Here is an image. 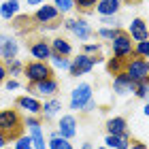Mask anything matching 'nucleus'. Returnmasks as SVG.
<instances>
[{"label": "nucleus", "mask_w": 149, "mask_h": 149, "mask_svg": "<svg viewBox=\"0 0 149 149\" xmlns=\"http://www.w3.org/2000/svg\"><path fill=\"white\" fill-rule=\"evenodd\" d=\"M24 128V119L17 109H2L0 111V132H4L9 139H17Z\"/></svg>", "instance_id": "obj_1"}, {"label": "nucleus", "mask_w": 149, "mask_h": 149, "mask_svg": "<svg viewBox=\"0 0 149 149\" xmlns=\"http://www.w3.org/2000/svg\"><path fill=\"white\" fill-rule=\"evenodd\" d=\"M24 77L28 79V83L30 85H34L38 83V81H43V79H49L53 77V68L47 62H38V60H32V62L28 64H24Z\"/></svg>", "instance_id": "obj_2"}, {"label": "nucleus", "mask_w": 149, "mask_h": 149, "mask_svg": "<svg viewBox=\"0 0 149 149\" xmlns=\"http://www.w3.org/2000/svg\"><path fill=\"white\" fill-rule=\"evenodd\" d=\"M124 72L134 83H139V81L149 77V60H145V58H128L126 64H124Z\"/></svg>", "instance_id": "obj_3"}, {"label": "nucleus", "mask_w": 149, "mask_h": 149, "mask_svg": "<svg viewBox=\"0 0 149 149\" xmlns=\"http://www.w3.org/2000/svg\"><path fill=\"white\" fill-rule=\"evenodd\" d=\"M132 49H134V40L130 38V34H128L126 30H119V34L111 40L113 56L119 58V60H128V58L132 56Z\"/></svg>", "instance_id": "obj_4"}, {"label": "nucleus", "mask_w": 149, "mask_h": 149, "mask_svg": "<svg viewBox=\"0 0 149 149\" xmlns=\"http://www.w3.org/2000/svg\"><path fill=\"white\" fill-rule=\"evenodd\" d=\"M24 126H28V134H30V139H32L34 149H47L43 126H40V119L36 117V115H28V117L24 119Z\"/></svg>", "instance_id": "obj_5"}, {"label": "nucleus", "mask_w": 149, "mask_h": 149, "mask_svg": "<svg viewBox=\"0 0 149 149\" xmlns=\"http://www.w3.org/2000/svg\"><path fill=\"white\" fill-rule=\"evenodd\" d=\"M92 98H94L92 85H90V83H79V85L70 92V109H72V111H81Z\"/></svg>", "instance_id": "obj_6"}, {"label": "nucleus", "mask_w": 149, "mask_h": 149, "mask_svg": "<svg viewBox=\"0 0 149 149\" xmlns=\"http://www.w3.org/2000/svg\"><path fill=\"white\" fill-rule=\"evenodd\" d=\"M64 28L66 30H70L74 36H77L79 40H90L92 34H94V30H92V26L87 24V19L83 17H77V19H66L64 22Z\"/></svg>", "instance_id": "obj_7"}, {"label": "nucleus", "mask_w": 149, "mask_h": 149, "mask_svg": "<svg viewBox=\"0 0 149 149\" xmlns=\"http://www.w3.org/2000/svg\"><path fill=\"white\" fill-rule=\"evenodd\" d=\"M94 66H96V64H94V58L81 51L77 58L70 60V68H68V72H70V77H81V74L92 72Z\"/></svg>", "instance_id": "obj_8"}, {"label": "nucleus", "mask_w": 149, "mask_h": 149, "mask_svg": "<svg viewBox=\"0 0 149 149\" xmlns=\"http://www.w3.org/2000/svg\"><path fill=\"white\" fill-rule=\"evenodd\" d=\"M19 53V43L13 36L9 34H2L0 32V58H2V62H11V60H15Z\"/></svg>", "instance_id": "obj_9"}, {"label": "nucleus", "mask_w": 149, "mask_h": 149, "mask_svg": "<svg viewBox=\"0 0 149 149\" xmlns=\"http://www.w3.org/2000/svg\"><path fill=\"white\" fill-rule=\"evenodd\" d=\"M134 90H136V83H134V81L128 77L124 70L113 77V92L117 94V96H128V94H134Z\"/></svg>", "instance_id": "obj_10"}, {"label": "nucleus", "mask_w": 149, "mask_h": 149, "mask_svg": "<svg viewBox=\"0 0 149 149\" xmlns=\"http://www.w3.org/2000/svg\"><path fill=\"white\" fill-rule=\"evenodd\" d=\"M58 134L64 136V139H68V141L74 139V134H77V117H74L72 113L60 117V121H58Z\"/></svg>", "instance_id": "obj_11"}, {"label": "nucleus", "mask_w": 149, "mask_h": 149, "mask_svg": "<svg viewBox=\"0 0 149 149\" xmlns=\"http://www.w3.org/2000/svg\"><path fill=\"white\" fill-rule=\"evenodd\" d=\"M58 17H60V13H58V9L53 4H40L38 9H36V13H34V22L36 24H43V26H47V24H53V22H58Z\"/></svg>", "instance_id": "obj_12"}, {"label": "nucleus", "mask_w": 149, "mask_h": 149, "mask_svg": "<svg viewBox=\"0 0 149 149\" xmlns=\"http://www.w3.org/2000/svg\"><path fill=\"white\" fill-rule=\"evenodd\" d=\"M30 87H32V92H36V94H38V96L51 98V96H56V94H58L60 83H58V79H56V77H49V79H43V81H38V83L30 85Z\"/></svg>", "instance_id": "obj_13"}, {"label": "nucleus", "mask_w": 149, "mask_h": 149, "mask_svg": "<svg viewBox=\"0 0 149 149\" xmlns=\"http://www.w3.org/2000/svg\"><path fill=\"white\" fill-rule=\"evenodd\" d=\"M128 34H130V38L136 43V40H147L149 38V28H147V22L141 17H134L130 22V28L126 30Z\"/></svg>", "instance_id": "obj_14"}, {"label": "nucleus", "mask_w": 149, "mask_h": 149, "mask_svg": "<svg viewBox=\"0 0 149 149\" xmlns=\"http://www.w3.org/2000/svg\"><path fill=\"white\" fill-rule=\"evenodd\" d=\"M15 104H17V109L26 111L28 115H36V117L40 115V109H43V102L34 96H28V94H26V96H19Z\"/></svg>", "instance_id": "obj_15"}, {"label": "nucleus", "mask_w": 149, "mask_h": 149, "mask_svg": "<svg viewBox=\"0 0 149 149\" xmlns=\"http://www.w3.org/2000/svg\"><path fill=\"white\" fill-rule=\"evenodd\" d=\"M30 56L34 60H38V62H49V58H51V45L47 43V40H43V38L34 40V43H30Z\"/></svg>", "instance_id": "obj_16"}, {"label": "nucleus", "mask_w": 149, "mask_h": 149, "mask_svg": "<svg viewBox=\"0 0 149 149\" xmlns=\"http://www.w3.org/2000/svg\"><path fill=\"white\" fill-rule=\"evenodd\" d=\"M62 111V100L56 98V96H51L49 100H45V104H43V109H40V117L43 119H53L56 115Z\"/></svg>", "instance_id": "obj_17"}, {"label": "nucleus", "mask_w": 149, "mask_h": 149, "mask_svg": "<svg viewBox=\"0 0 149 149\" xmlns=\"http://www.w3.org/2000/svg\"><path fill=\"white\" fill-rule=\"evenodd\" d=\"M104 145L109 149H130V134H107Z\"/></svg>", "instance_id": "obj_18"}, {"label": "nucleus", "mask_w": 149, "mask_h": 149, "mask_svg": "<svg viewBox=\"0 0 149 149\" xmlns=\"http://www.w3.org/2000/svg\"><path fill=\"white\" fill-rule=\"evenodd\" d=\"M119 9H121V0H98V4H96V11L100 17L117 15Z\"/></svg>", "instance_id": "obj_19"}, {"label": "nucleus", "mask_w": 149, "mask_h": 149, "mask_svg": "<svg viewBox=\"0 0 149 149\" xmlns=\"http://www.w3.org/2000/svg\"><path fill=\"white\" fill-rule=\"evenodd\" d=\"M104 126H107V134H124V132H128V121H126V117H121V115L107 119Z\"/></svg>", "instance_id": "obj_20"}, {"label": "nucleus", "mask_w": 149, "mask_h": 149, "mask_svg": "<svg viewBox=\"0 0 149 149\" xmlns=\"http://www.w3.org/2000/svg\"><path fill=\"white\" fill-rule=\"evenodd\" d=\"M49 45H51V51H53V53H60V56H66V58H68L70 53H72V45H70L64 36H56V38H51V40H49Z\"/></svg>", "instance_id": "obj_21"}, {"label": "nucleus", "mask_w": 149, "mask_h": 149, "mask_svg": "<svg viewBox=\"0 0 149 149\" xmlns=\"http://www.w3.org/2000/svg\"><path fill=\"white\" fill-rule=\"evenodd\" d=\"M17 13H19V0H4L0 4V17L6 19V22H11Z\"/></svg>", "instance_id": "obj_22"}, {"label": "nucleus", "mask_w": 149, "mask_h": 149, "mask_svg": "<svg viewBox=\"0 0 149 149\" xmlns=\"http://www.w3.org/2000/svg\"><path fill=\"white\" fill-rule=\"evenodd\" d=\"M47 149H72V143L68 139L60 136L58 130H53L49 134V141H47Z\"/></svg>", "instance_id": "obj_23"}, {"label": "nucleus", "mask_w": 149, "mask_h": 149, "mask_svg": "<svg viewBox=\"0 0 149 149\" xmlns=\"http://www.w3.org/2000/svg\"><path fill=\"white\" fill-rule=\"evenodd\" d=\"M49 62H51L53 68H58V70H68V68H70V58L60 56V53H53V51H51Z\"/></svg>", "instance_id": "obj_24"}, {"label": "nucleus", "mask_w": 149, "mask_h": 149, "mask_svg": "<svg viewBox=\"0 0 149 149\" xmlns=\"http://www.w3.org/2000/svg\"><path fill=\"white\" fill-rule=\"evenodd\" d=\"M132 58H145V60H149V38L147 40H136V43H134Z\"/></svg>", "instance_id": "obj_25"}, {"label": "nucleus", "mask_w": 149, "mask_h": 149, "mask_svg": "<svg viewBox=\"0 0 149 149\" xmlns=\"http://www.w3.org/2000/svg\"><path fill=\"white\" fill-rule=\"evenodd\" d=\"M4 66H6V72H9V77H11V79H15V77H19V74L24 72V62H22L19 58L11 60V62H6Z\"/></svg>", "instance_id": "obj_26"}, {"label": "nucleus", "mask_w": 149, "mask_h": 149, "mask_svg": "<svg viewBox=\"0 0 149 149\" xmlns=\"http://www.w3.org/2000/svg\"><path fill=\"white\" fill-rule=\"evenodd\" d=\"M124 64H126V60H119V58H109L107 60V70H109V74H119L121 70H124Z\"/></svg>", "instance_id": "obj_27"}, {"label": "nucleus", "mask_w": 149, "mask_h": 149, "mask_svg": "<svg viewBox=\"0 0 149 149\" xmlns=\"http://www.w3.org/2000/svg\"><path fill=\"white\" fill-rule=\"evenodd\" d=\"M53 6L58 9L60 15H68L74 9V0H53Z\"/></svg>", "instance_id": "obj_28"}, {"label": "nucleus", "mask_w": 149, "mask_h": 149, "mask_svg": "<svg viewBox=\"0 0 149 149\" xmlns=\"http://www.w3.org/2000/svg\"><path fill=\"white\" fill-rule=\"evenodd\" d=\"M134 96L136 98H149V77L143 79V81H139L136 83V90H134Z\"/></svg>", "instance_id": "obj_29"}, {"label": "nucleus", "mask_w": 149, "mask_h": 149, "mask_svg": "<svg viewBox=\"0 0 149 149\" xmlns=\"http://www.w3.org/2000/svg\"><path fill=\"white\" fill-rule=\"evenodd\" d=\"M15 149H34L30 134H19V136L15 139Z\"/></svg>", "instance_id": "obj_30"}, {"label": "nucleus", "mask_w": 149, "mask_h": 149, "mask_svg": "<svg viewBox=\"0 0 149 149\" xmlns=\"http://www.w3.org/2000/svg\"><path fill=\"white\" fill-rule=\"evenodd\" d=\"M119 30H121V28H104V26H102V28L98 30V36H100V38H104V40H109V43H111V40H113L115 36H117V34H119Z\"/></svg>", "instance_id": "obj_31"}, {"label": "nucleus", "mask_w": 149, "mask_h": 149, "mask_svg": "<svg viewBox=\"0 0 149 149\" xmlns=\"http://www.w3.org/2000/svg\"><path fill=\"white\" fill-rule=\"evenodd\" d=\"M98 4V0H74V9L79 11H92Z\"/></svg>", "instance_id": "obj_32"}, {"label": "nucleus", "mask_w": 149, "mask_h": 149, "mask_svg": "<svg viewBox=\"0 0 149 149\" xmlns=\"http://www.w3.org/2000/svg\"><path fill=\"white\" fill-rule=\"evenodd\" d=\"M100 49H102L100 43H85L83 45V53H87V56H96V53H100Z\"/></svg>", "instance_id": "obj_33"}, {"label": "nucleus", "mask_w": 149, "mask_h": 149, "mask_svg": "<svg viewBox=\"0 0 149 149\" xmlns=\"http://www.w3.org/2000/svg\"><path fill=\"white\" fill-rule=\"evenodd\" d=\"M100 22L104 24V28H119V19H117V15H107V17H100Z\"/></svg>", "instance_id": "obj_34"}, {"label": "nucleus", "mask_w": 149, "mask_h": 149, "mask_svg": "<svg viewBox=\"0 0 149 149\" xmlns=\"http://www.w3.org/2000/svg\"><path fill=\"white\" fill-rule=\"evenodd\" d=\"M2 85L6 87V92H15V90H19V81H17V79H6Z\"/></svg>", "instance_id": "obj_35"}, {"label": "nucleus", "mask_w": 149, "mask_h": 149, "mask_svg": "<svg viewBox=\"0 0 149 149\" xmlns=\"http://www.w3.org/2000/svg\"><path fill=\"white\" fill-rule=\"evenodd\" d=\"M6 79H9V72H6V66H4V62H0V85H2Z\"/></svg>", "instance_id": "obj_36"}, {"label": "nucleus", "mask_w": 149, "mask_h": 149, "mask_svg": "<svg viewBox=\"0 0 149 149\" xmlns=\"http://www.w3.org/2000/svg\"><path fill=\"white\" fill-rule=\"evenodd\" d=\"M94 109H96V100H94V98H92V100H90V102H87V104L83 107V109H81V111H83V113H92Z\"/></svg>", "instance_id": "obj_37"}, {"label": "nucleus", "mask_w": 149, "mask_h": 149, "mask_svg": "<svg viewBox=\"0 0 149 149\" xmlns=\"http://www.w3.org/2000/svg\"><path fill=\"white\" fill-rule=\"evenodd\" d=\"M130 149H147V145L141 141H130Z\"/></svg>", "instance_id": "obj_38"}, {"label": "nucleus", "mask_w": 149, "mask_h": 149, "mask_svg": "<svg viewBox=\"0 0 149 149\" xmlns=\"http://www.w3.org/2000/svg\"><path fill=\"white\" fill-rule=\"evenodd\" d=\"M6 143H9V136H6L4 132H0V149H4V147H6Z\"/></svg>", "instance_id": "obj_39"}, {"label": "nucleus", "mask_w": 149, "mask_h": 149, "mask_svg": "<svg viewBox=\"0 0 149 149\" xmlns=\"http://www.w3.org/2000/svg\"><path fill=\"white\" fill-rule=\"evenodd\" d=\"M28 4H32V6H40V4H45V0H28Z\"/></svg>", "instance_id": "obj_40"}, {"label": "nucleus", "mask_w": 149, "mask_h": 149, "mask_svg": "<svg viewBox=\"0 0 149 149\" xmlns=\"http://www.w3.org/2000/svg\"><path fill=\"white\" fill-rule=\"evenodd\" d=\"M121 2H128V4H139V2H143V0H121Z\"/></svg>", "instance_id": "obj_41"}, {"label": "nucleus", "mask_w": 149, "mask_h": 149, "mask_svg": "<svg viewBox=\"0 0 149 149\" xmlns=\"http://www.w3.org/2000/svg\"><path fill=\"white\" fill-rule=\"evenodd\" d=\"M81 149H94V147H92V143H83V145H81Z\"/></svg>", "instance_id": "obj_42"}, {"label": "nucleus", "mask_w": 149, "mask_h": 149, "mask_svg": "<svg viewBox=\"0 0 149 149\" xmlns=\"http://www.w3.org/2000/svg\"><path fill=\"white\" fill-rule=\"evenodd\" d=\"M143 113H145V115H147V117H149V102H147V104L143 107Z\"/></svg>", "instance_id": "obj_43"}, {"label": "nucleus", "mask_w": 149, "mask_h": 149, "mask_svg": "<svg viewBox=\"0 0 149 149\" xmlns=\"http://www.w3.org/2000/svg\"><path fill=\"white\" fill-rule=\"evenodd\" d=\"M96 149H109V147H107V145H102V147H96Z\"/></svg>", "instance_id": "obj_44"}]
</instances>
